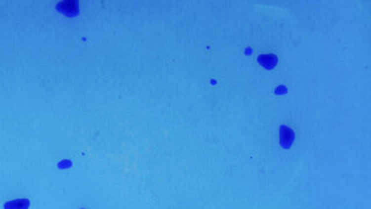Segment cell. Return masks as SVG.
<instances>
[{
    "label": "cell",
    "instance_id": "6da1fadb",
    "mask_svg": "<svg viewBox=\"0 0 371 209\" xmlns=\"http://www.w3.org/2000/svg\"><path fill=\"white\" fill-rule=\"evenodd\" d=\"M57 11L69 16H77L79 14V2L76 0H66L57 5Z\"/></svg>",
    "mask_w": 371,
    "mask_h": 209
},
{
    "label": "cell",
    "instance_id": "7a4b0ae2",
    "mask_svg": "<svg viewBox=\"0 0 371 209\" xmlns=\"http://www.w3.org/2000/svg\"><path fill=\"white\" fill-rule=\"evenodd\" d=\"M293 139H295V132L291 128L287 127L286 125H281L280 129V142L282 148L289 149L293 143Z\"/></svg>",
    "mask_w": 371,
    "mask_h": 209
},
{
    "label": "cell",
    "instance_id": "3957f363",
    "mask_svg": "<svg viewBox=\"0 0 371 209\" xmlns=\"http://www.w3.org/2000/svg\"><path fill=\"white\" fill-rule=\"evenodd\" d=\"M258 62L260 65L267 70H273L277 64V56L273 54H266L261 55L258 57Z\"/></svg>",
    "mask_w": 371,
    "mask_h": 209
},
{
    "label": "cell",
    "instance_id": "277c9868",
    "mask_svg": "<svg viewBox=\"0 0 371 209\" xmlns=\"http://www.w3.org/2000/svg\"><path fill=\"white\" fill-rule=\"evenodd\" d=\"M31 206V201L28 199H16L6 202L4 208L5 209H28Z\"/></svg>",
    "mask_w": 371,
    "mask_h": 209
},
{
    "label": "cell",
    "instance_id": "5b68a950",
    "mask_svg": "<svg viewBox=\"0 0 371 209\" xmlns=\"http://www.w3.org/2000/svg\"><path fill=\"white\" fill-rule=\"evenodd\" d=\"M82 209H85V208H82Z\"/></svg>",
    "mask_w": 371,
    "mask_h": 209
}]
</instances>
